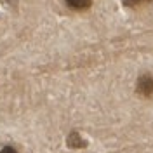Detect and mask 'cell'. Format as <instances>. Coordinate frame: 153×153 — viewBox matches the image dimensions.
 I'll list each match as a JSON object with an SVG mask.
<instances>
[{"label":"cell","mask_w":153,"mask_h":153,"mask_svg":"<svg viewBox=\"0 0 153 153\" xmlns=\"http://www.w3.org/2000/svg\"><path fill=\"white\" fill-rule=\"evenodd\" d=\"M65 2L73 10H85L92 5V0H65Z\"/></svg>","instance_id":"obj_2"},{"label":"cell","mask_w":153,"mask_h":153,"mask_svg":"<svg viewBox=\"0 0 153 153\" xmlns=\"http://www.w3.org/2000/svg\"><path fill=\"white\" fill-rule=\"evenodd\" d=\"M0 153H18L14 148H10V146H5L4 150H0Z\"/></svg>","instance_id":"obj_5"},{"label":"cell","mask_w":153,"mask_h":153,"mask_svg":"<svg viewBox=\"0 0 153 153\" xmlns=\"http://www.w3.org/2000/svg\"><path fill=\"white\" fill-rule=\"evenodd\" d=\"M148 2H153V0H124V4L127 7H137V5H143V4H148Z\"/></svg>","instance_id":"obj_4"},{"label":"cell","mask_w":153,"mask_h":153,"mask_svg":"<svg viewBox=\"0 0 153 153\" xmlns=\"http://www.w3.org/2000/svg\"><path fill=\"white\" fill-rule=\"evenodd\" d=\"M68 146L70 148H84L85 141L78 136V132H73V134H70V137H68Z\"/></svg>","instance_id":"obj_3"},{"label":"cell","mask_w":153,"mask_h":153,"mask_svg":"<svg viewBox=\"0 0 153 153\" xmlns=\"http://www.w3.org/2000/svg\"><path fill=\"white\" fill-rule=\"evenodd\" d=\"M136 92L141 96L150 99L153 97V75H141L137 78V84H136Z\"/></svg>","instance_id":"obj_1"}]
</instances>
